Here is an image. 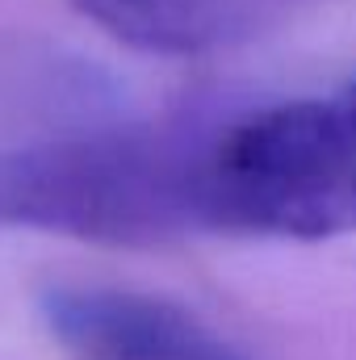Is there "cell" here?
I'll list each match as a JSON object with an SVG mask.
<instances>
[{
	"label": "cell",
	"instance_id": "1",
	"mask_svg": "<svg viewBox=\"0 0 356 360\" xmlns=\"http://www.w3.org/2000/svg\"><path fill=\"white\" fill-rule=\"evenodd\" d=\"M201 134L101 130L0 151V226L105 248H160L205 231Z\"/></svg>",
	"mask_w": 356,
	"mask_h": 360
},
{
	"label": "cell",
	"instance_id": "2",
	"mask_svg": "<svg viewBox=\"0 0 356 360\" xmlns=\"http://www.w3.org/2000/svg\"><path fill=\"white\" fill-rule=\"evenodd\" d=\"M205 231L331 239L356 231V80L248 113L205 147Z\"/></svg>",
	"mask_w": 356,
	"mask_h": 360
},
{
	"label": "cell",
	"instance_id": "3",
	"mask_svg": "<svg viewBox=\"0 0 356 360\" xmlns=\"http://www.w3.org/2000/svg\"><path fill=\"white\" fill-rule=\"evenodd\" d=\"M42 323L68 360H248L184 306L117 285L46 289Z\"/></svg>",
	"mask_w": 356,
	"mask_h": 360
},
{
	"label": "cell",
	"instance_id": "4",
	"mask_svg": "<svg viewBox=\"0 0 356 360\" xmlns=\"http://www.w3.org/2000/svg\"><path fill=\"white\" fill-rule=\"evenodd\" d=\"M80 17L126 46L155 55H197L239 38L260 0H68Z\"/></svg>",
	"mask_w": 356,
	"mask_h": 360
}]
</instances>
